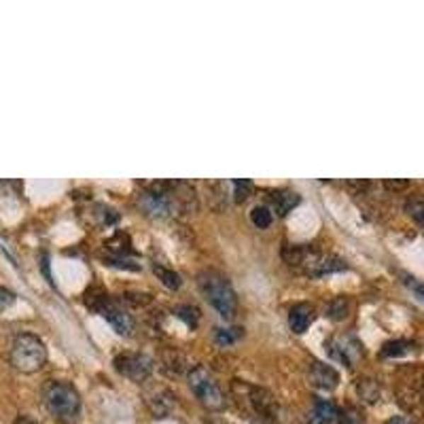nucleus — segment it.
<instances>
[{
  "mask_svg": "<svg viewBox=\"0 0 424 424\" xmlns=\"http://www.w3.org/2000/svg\"><path fill=\"white\" fill-rule=\"evenodd\" d=\"M282 259L287 261L289 268L312 276V278H323L325 274H336L348 270L346 261L336 257V255H323L319 248L308 246V244H289L282 248Z\"/></svg>",
  "mask_w": 424,
  "mask_h": 424,
  "instance_id": "1",
  "label": "nucleus"
},
{
  "mask_svg": "<svg viewBox=\"0 0 424 424\" xmlns=\"http://www.w3.org/2000/svg\"><path fill=\"white\" fill-rule=\"evenodd\" d=\"M197 285L202 295L210 302V306L227 321H231L238 312V297L236 291L231 287V282L227 280V276H223L221 272L214 270H204L197 274Z\"/></svg>",
  "mask_w": 424,
  "mask_h": 424,
  "instance_id": "2",
  "label": "nucleus"
},
{
  "mask_svg": "<svg viewBox=\"0 0 424 424\" xmlns=\"http://www.w3.org/2000/svg\"><path fill=\"white\" fill-rule=\"evenodd\" d=\"M42 401L49 414L62 424H74L81 414V397L68 382H47L42 389Z\"/></svg>",
  "mask_w": 424,
  "mask_h": 424,
  "instance_id": "3",
  "label": "nucleus"
},
{
  "mask_svg": "<svg viewBox=\"0 0 424 424\" xmlns=\"http://www.w3.org/2000/svg\"><path fill=\"white\" fill-rule=\"evenodd\" d=\"M11 365L21 374L38 372L47 361V348L34 333H19L11 344Z\"/></svg>",
  "mask_w": 424,
  "mask_h": 424,
  "instance_id": "4",
  "label": "nucleus"
},
{
  "mask_svg": "<svg viewBox=\"0 0 424 424\" xmlns=\"http://www.w3.org/2000/svg\"><path fill=\"white\" fill-rule=\"evenodd\" d=\"M85 306L89 308V310H93V312H98L100 316H104L108 323H110V327L119 333V336H132V331H134V321H132V316L113 299V297H108L102 289H98V287H93V289H89L87 293H85Z\"/></svg>",
  "mask_w": 424,
  "mask_h": 424,
  "instance_id": "5",
  "label": "nucleus"
},
{
  "mask_svg": "<svg viewBox=\"0 0 424 424\" xmlns=\"http://www.w3.org/2000/svg\"><path fill=\"white\" fill-rule=\"evenodd\" d=\"M189 386H191L193 395L200 399V403L204 408H208V410H223L227 406L221 386L217 384V380L212 378V374L206 367L195 365L189 372Z\"/></svg>",
  "mask_w": 424,
  "mask_h": 424,
  "instance_id": "6",
  "label": "nucleus"
},
{
  "mask_svg": "<svg viewBox=\"0 0 424 424\" xmlns=\"http://www.w3.org/2000/svg\"><path fill=\"white\" fill-rule=\"evenodd\" d=\"M325 348L329 350V357L348 365V367H355L359 363V359L363 357V344L357 340V336L353 333H342V336H333Z\"/></svg>",
  "mask_w": 424,
  "mask_h": 424,
  "instance_id": "7",
  "label": "nucleus"
},
{
  "mask_svg": "<svg viewBox=\"0 0 424 424\" xmlns=\"http://www.w3.org/2000/svg\"><path fill=\"white\" fill-rule=\"evenodd\" d=\"M244 391H246V401L251 406V410L255 412L257 418H261L263 423L276 424L278 420V403H276V397L265 391V389H259V386H248L244 384Z\"/></svg>",
  "mask_w": 424,
  "mask_h": 424,
  "instance_id": "8",
  "label": "nucleus"
},
{
  "mask_svg": "<svg viewBox=\"0 0 424 424\" xmlns=\"http://www.w3.org/2000/svg\"><path fill=\"white\" fill-rule=\"evenodd\" d=\"M113 365H115V369L121 376L130 378L136 384L144 382L151 376V372H153V361L147 355H130V353H125V355L115 357Z\"/></svg>",
  "mask_w": 424,
  "mask_h": 424,
  "instance_id": "9",
  "label": "nucleus"
},
{
  "mask_svg": "<svg viewBox=\"0 0 424 424\" xmlns=\"http://www.w3.org/2000/svg\"><path fill=\"white\" fill-rule=\"evenodd\" d=\"M310 382L316 386V389H323V391H333L338 384H340V374L327 365V363H321V361H314L310 365Z\"/></svg>",
  "mask_w": 424,
  "mask_h": 424,
  "instance_id": "10",
  "label": "nucleus"
},
{
  "mask_svg": "<svg viewBox=\"0 0 424 424\" xmlns=\"http://www.w3.org/2000/svg\"><path fill=\"white\" fill-rule=\"evenodd\" d=\"M312 323H314V308L310 304H297V306L291 308V312H289V327L297 336L306 333Z\"/></svg>",
  "mask_w": 424,
  "mask_h": 424,
  "instance_id": "11",
  "label": "nucleus"
},
{
  "mask_svg": "<svg viewBox=\"0 0 424 424\" xmlns=\"http://www.w3.org/2000/svg\"><path fill=\"white\" fill-rule=\"evenodd\" d=\"M299 193L295 191H289V189H282V191H276L272 193V208L278 217H287L297 204H299Z\"/></svg>",
  "mask_w": 424,
  "mask_h": 424,
  "instance_id": "12",
  "label": "nucleus"
},
{
  "mask_svg": "<svg viewBox=\"0 0 424 424\" xmlns=\"http://www.w3.org/2000/svg\"><path fill=\"white\" fill-rule=\"evenodd\" d=\"M338 410L331 401L327 399H316L314 401V410H312V416H310V423L308 424H336L338 423Z\"/></svg>",
  "mask_w": 424,
  "mask_h": 424,
  "instance_id": "13",
  "label": "nucleus"
},
{
  "mask_svg": "<svg viewBox=\"0 0 424 424\" xmlns=\"http://www.w3.org/2000/svg\"><path fill=\"white\" fill-rule=\"evenodd\" d=\"M149 406H151L155 418H166L172 414V410L176 406V397L170 391H159L153 399H149Z\"/></svg>",
  "mask_w": 424,
  "mask_h": 424,
  "instance_id": "14",
  "label": "nucleus"
},
{
  "mask_svg": "<svg viewBox=\"0 0 424 424\" xmlns=\"http://www.w3.org/2000/svg\"><path fill=\"white\" fill-rule=\"evenodd\" d=\"M412 348H414V344L408 342V340H393V342H386L382 346V357L384 359H397V357L412 353Z\"/></svg>",
  "mask_w": 424,
  "mask_h": 424,
  "instance_id": "15",
  "label": "nucleus"
},
{
  "mask_svg": "<svg viewBox=\"0 0 424 424\" xmlns=\"http://www.w3.org/2000/svg\"><path fill=\"white\" fill-rule=\"evenodd\" d=\"M244 336V329H240V327H219V329H214V342L219 344V346H231V344H236L240 338Z\"/></svg>",
  "mask_w": 424,
  "mask_h": 424,
  "instance_id": "16",
  "label": "nucleus"
},
{
  "mask_svg": "<svg viewBox=\"0 0 424 424\" xmlns=\"http://www.w3.org/2000/svg\"><path fill=\"white\" fill-rule=\"evenodd\" d=\"M406 212L424 227V195H412L406 200Z\"/></svg>",
  "mask_w": 424,
  "mask_h": 424,
  "instance_id": "17",
  "label": "nucleus"
},
{
  "mask_svg": "<svg viewBox=\"0 0 424 424\" xmlns=\"http://www.w3.org/2000/svg\"><path fill=\"white\" fill-rule=\"evenodd\" d=\"M357 391H359V397L367 403H376L380 399V386L376 380H361Z\"/></svg>",
  "mask_w": 424,
  "mask_h": 424,
  "instance_id": "18",
  "label": "nucleus"
},
{
  "mask_svg": "<svg viewBox=\"0 0 424 424\" xmlns=\"http://www.w3.org/2000/svg\"><path fill=\"white\" fill-rule=\"evenodd\" d=\"M272 219H274V214H272V210H270L268 206H255L253 212H251V221H253V225L259 227V229L270 227V225H272Z\"/></svg>",
  "mask_w": 424,
  "mask_h": 424,
  "instance_id": "19",
  "label": "nucleus"
},
{
  "mask_svg": "<svg viewBox=\"0 0 424 424\" xmlns=\"http://www.w3.org/2000/svg\"><path fill=\"white\" fill-rule=\"evenodd\" d=\"M153 272L157 274V278H159L168 289H178V287H181V276H178L176 272H172V270H168V268H164V265H159V263L153 265Z\"/></svg>",
  "mask_w": 424,
  "mask_h": 424,
  "instance_id": "20",
  "label": "nucleus"
},
{
  "mask_svg": "<svg viewBox=\"0 0 424 424\" xmlns=\"http://www.w3.org/2000/svg\"><path fill=\"white\" fill-rule=\"evenodd\" d=\"M174 314L189 327V329H195L197 327V321H200V310L193 308V306H178L174 310Z\"/></svg>",
  "mask_w": 424,
  "mask_h": 424,
  "instance_id": "21",
  "label": "nucleus"
},
{
  "mask_svg": "<svg viewBox=\"0 0 424 424\" xmlns=\"http://www.w3.org/2000/svg\"><path fill=\"white\" fill-rule=\"evenodd\" d=\"M338 424H367V420H365V416L359 408L348 406L338 414Z\"/></svg>",
  "mask_w": 424,
  "mask_h": 424,
  "instance_id": "22",
  "label": "nucleus"
},
{
  "mask_svg": "<svg viewBox=\"0 0 424 424\" xmlns=\"http://www.w3.org/2000/svg\"><path fill=\"white\" fill-rule=\"evenodd\" d=\"M253 189H255V185H253L251 181H246V178L234 181V195H236V202H238V204L246 202V200L253 195Z\"/></svg>",
  "mask_w": 424,
  "mask_h": 424,
  "instance_id": "23",
  "label": "nucleus"
},
{
  "mask_svg": "<svg viewBox=\"0 0 424 424\" xmlns=\"http://www.w3.org/2000/svg\"><path fill=\"white\" fill-rule=\"evenodd\" d=\"M93 210H96L93 217L98 219L100 225H106V227H108V225H115V223L119 221V214H117L113 208H108V206H102V204H100V206H96Z\"/></svg>",
  "mask_w": 424,
  "mask_h": 424,
  "instance_id": "24",
  "label": "nucleus"
},
{
  "mask_svg": "<svg viewBox=\"0 0 424 424\" xmlns=\"http://www.w3.org/2000/svg\"><path fill=\"white\" fill-rule=\"evenodd\" d=\"M329 319L333 321H344L348 316V302L344 297H338L329 304V310H327Z\"/></svg>",
  "mask_w": 424,
  "mask_h": 424,
  "instance_id": "25",
  "label": "nucleus"
},
{
  "mask_svg": "<svg viewBox=\"0 0 424 424\" xmlns=\"http://www.w3.org/2000/svg\"><path fill=\"white\" fill-rule=\"evenodd\" d=\"M104 261H106V265L121 268V270H130V272H138V270H140V263H136V261L130 259V257H106Z\"/></svg>",
  "mask_w": 424,
  "mask_h": 424,
  "instance_id": "26",
  "label": "nucleus"
},
{
  "mask_svg": "<svg viewBox=\"0 0 424 424\" xmlns=\"http://www.w3.org/2000/svg\"><path fill=\"white\" fill-rule=\"evenodd\" d=\"M401 278H403V285L412 291V293H416L420 299L424 302V282L423 280H418V278H414V276H408V274H401Z\"/></svg>",
  "mask_w": 424,
  "mask_h": 424,
  "instance_id": "27",
  "label": "nucleus"
},
{
  "mask_svg": "<svg viewBox=\"0 0 424 424\" xmlns=\"http://www.w3.org/2000/svg\"><path fill=\"white\" fill-rule=\"evenodd\" d=\"M13 299H15V295H13L8 289L0 287V310H4L6 306H11V304H13Z\"/></svg>",
  "mask_w": 424,
  "mask_h": 424,
  "instance_id": "28",
  "label": "nucleus"
},
{
  "mask_svg": "<svg viewBox=\"0 0 424 424\" xmlns=\"http://www.w3.org/2000/svg\"><path fill=\"white\" fill-rule=\"evenodd\" d=\"M384 185L389 189H403V187H408V181H386Z\"/></svg>",
  "mask_w": 424,
  "mask_h": 424,
  "instance_id": "29",
  "label": "nucleus"
},
{
  "mask_svg": "<svg viewBox=\"0 0 424 424\" xmlns=\"http://www.w3.org/2000/svg\"><path fill=\"white\" fill-rule=\"evenodd\" d=\"M386 424H414V423L408 420V418H403V416H395V418H391Z\"/></svg>",
  "mask_w": 424,
  "mask_h": 424,
  "instance_id": "30",
  "label": "nucleus"
},
{
  "mask_svg": "<svg viewBox=\"0 0 424 424\" xmlns=\"http://www.w3.org/2000/svg\"><path fill=\"white\" fill-rule=\"evenodd\" d=\"M15 424H38V423H34V420L28 418V416H19V418L15 420Z\"/></svg>",
  "mask_w": 424,
  "mask_h": 424,
  "instance_id": "31",
  "label": "nucleus"
},
{
  "mask_svg": "<svg viewBox=\"0 0 424 424\" xmlns=\"http://www.w3.org/2000/svg\"><path fill=\"white\" fill-rule=\"evenodd\" d=\"M206 424H231V423H227V420H221V418H210V420H208Z\"/></svg>",
  "mask_w": 424,
  "mask_h": 424,
  "instance_id": "32",
  "label": "nucleus"
}]
</instances>
